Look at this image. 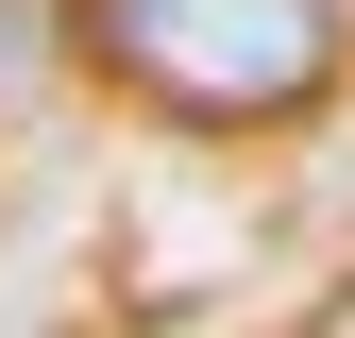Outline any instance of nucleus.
I'll use <instances>...</instances> for the list:
<instances>
[{
    "label": "nucleus",
    "instance_id": "f257e3e1",
    "mask_svg": "<svg viewBox=\"0 0 355 338\" xmlns=\"http://www.w3.org/2000/svg\"><path fill=\"white\" fill-rule=\"evenodd\" d=\"M68 34L102 84H136L153 118H203V136L304 118L338 84V0H68Z\"/></svg>",
    "mask_w": 355,
    "mask_h": 338
}]
</instances>
